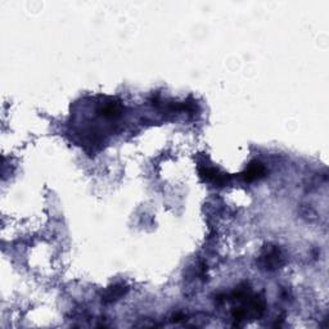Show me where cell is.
Wrapping results in <instances>:
<instances>
[{
    "label": "cell",
    "instance_id": "6da1fadb",
    "mask_svg": "<svg viewBox=\"0 0 329 329\" xmlns=\"http://www.w3.org/2000/svg\"><path fill=\"white\" fill-rule=\"evenodd\" d=\"M264 174H265V169H264V166H262L261 163L253 162L248 166L247 170L244 171L242 175H243L244 180L246 181H252L258 179V177L264 176Z\"/></svg>",
    "mask_w": 329,
    "mask_h": 329
}]
</instances>
